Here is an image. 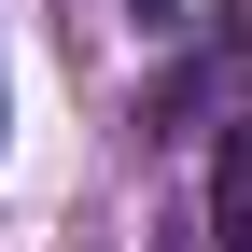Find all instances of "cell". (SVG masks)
Segmentation results:
<instances>
[{"label":"cell","instance_id":"cell-1","mask_svg":"<svg viewBox=\"0 0 252 252\" xmlns=\"http://www.w3.org/2000/svg\"><path fill=\"white\" fill-rule=\"evenodd\" d=\"M210 224H224V252H238V224H252V154H238V140L210 154Z\"/></svg>","mask_w":252,"mask_h":252}]
</instances>
